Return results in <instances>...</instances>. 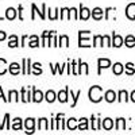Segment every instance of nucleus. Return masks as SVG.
Listing matches in <instances>:
<instances>
[{
  "label": "nucleus",
  "mask_w": 135,
  "mask_h": 135,
  "mask_svg": "<svg viewBox=\"0 0 135 135\" xmlns=\"http://www.w3.org/2000/svg\"><path fill=\"white\" fill-rule=\"evenodd\" d=\"M91 31H80L78 32V46L80 47H91Z\"/></svg>",
  "instance_id": "1"
},
{
  "label": "nucleus",
  "mask_w": 135,
  "mask_h": 135,
  "mask_svg": "<svg viewBox=\"0 0 135 135\" xmlns=\"http://www.w3.org/2000/svg\"><path fill=\"white\" fill-rule=\"evenodd\" d=\"M88 96H89V100H91L92 103H99V101L103 99V89L99 85H95L89 89Z\"/></svg>",
  "instance_id": "2"
},
{
  "label": "nucleus",
  "mask_w": 135,
  "mask_h": 135,
  "mask_svg": "<svg viewBox=\"0 0 135 135\" xmlns=\"http://www.w3.org/2000/svg\"><path fill=\"white\" fill-rule=\"evenodd\" d=\"M89 16H91V9H88L86 7L81 6L80 7V14H78V19H83V20H88Z\"/></svg>",
  "instance_id": "3"
},
{
  "label": "nucleus",
  "mask_w": 135,
  "mask_h": 135,
  "mask_svg": "<svg viewBox=\"0 0 135 135\" xmlns=\"http://www.w3.org/2000/svg\"><path fill=\"white\" fill-rule=\"evenodd\" d=\"M126 15H127L128 19L135 20V3H131V4L127 6V8H126Z\"/></svg>",
  "instance_id": "4"
},
{
  "label": "nucleus",
  "mask_w": 135,
  "mask_h": 135,
  "mask_svg": "<svg viewBox=\"0 0 135 135\" xmlns=\"http://www.w3.org/2000/svg\"><path fill=\"white\" fill-rule=\"evenodd\" d=\"M34 126H35V120L32 118L26 119L25 122V127H26V132H34Z\"/></svg>",
  "instance_id": "5"
},
{
  "label": "nucleus",
  "mask_w": 135,
  "mask_h": 135,
  "mask_svg": "<svg viewBox=\"0 0 135 135\" xmlns=\"http://www.w3.org/2000/svg\"><path fill=\"white\" fill-rule=\"evenodd\" d=\"M103 14H104V11L101 8H99V7L92 9V18L95 20H101V19H103Z\"/></svg>",
  "instance_id": "6"
},
{
  "label": "nucleus",
  "mask_w": 135,
  "mask_h": 135,
  "mask_svg": "<svg viewBox=\"0 0 135 135\" xmlns=\"http://www.w3.org/2000/svg\"><path fill=\"white\" fill-rule=\"evenodd\" d=\"M101 127H103L104 130H107V131L112 130V127H114V120H112L111 118H105L103 122H101Z\"/></svg>",
  "instance_id": "7"
},
{
  "label": "nucleus",
  "mask_w": 135,
  "mask_h": 135,
  "mask_svg": "<svg viewBox=\"0 0 135 135\" xmlns=\"http://www.w3.org/2000/svg\"><path fill=\"white\" fill-rule=\"evenodd\" d=\"M68 93H69V88H65L64 91H60L57 95V99L61 101V103H66L68 101Z\"/></svg>",
  "instance_id": "8"
},
{
  "label": "nucleus",
  "mask_w": 135,
  "mask_h": 135,
  "mask_svg": "<svg viewBox=\"0 0 135 135\" xmlns=\"http://www.w3.org/2000/svg\"><path fill=\"white\" fill-rule=\"evenodd\" d=\"M123 38L120 35H118V34H114L112 35V46H115V47H120L122 45H123Z\"/></svg>",
  "instance_id": "9"
},
{
  "label": "nucleus",
  "mask_w": 135,
  "mask_h": 135,
  "mask_svg": "<svg viewBox=\"0 0 135 135\" xmlns=\"http://www.w3.org/2000/svg\"><path fill=\"white\" fill-rule=\"evenodd\" d=\"M97 64H99V73H100L101 69H105V68H109L111 66V61L107 60V58H99Z\"/></svg>",
  "instance_id": "10"
},
{
  "label": "nucleus",
  "mask_w": 135,
  "mask_h": 135,
  "mask_svg": "<svg viewBox=\"0 0 135 135\" xmlns=\"http://www.w3.org/2000/svg\"><path fill=\"white\" fill-rule=\"evenodd\" d=\"M9 73L12 74V76H18L19 74V72H20V65L19 64H16V62H12L9 65Z\"/></svg>",
  "instance_id": "11"
},
{
  "label": "nucleus",
  "mask_w": 135,
  "mask_h": 135,
  "mask_svg": "<svg viewBox=\"0 0 135 135\" xmlns=\"http://www.w3.org/2000/svg\"><path fill=\"white\" fill-rule=\"evenodd\" d=\"M6 18H7L8 20H14V19L16 18V9L12 8V7L7 8V9H6Z\"/></svg>",
  "instance_id": "12"
},
{
  "label": "nucleus",
  "mask_w": 135,
  "mask_h": 135,
  "mask_svg": "<svg viewBox=\"0 0 135 135\" xmlns=\"http://www.w3.org/2000/svg\"><path fill=\"white\" fill-rule=\"evenodd\" d=\"M104 97H105L107 103H114V101L116 100V93L114 91H107L105 95H104Z\"/></svg>",
  "instance_id": "13"
},
{
  "label": "nucleus",
  "mask_w": 135,
  "mask_h": 135,
  "mask_svg": "<svg viewBox=\"0 0 135 135\" xmlns=\"http://www.w3.org/2000/svg\"><path fill=\"white\" fill-rule=\"evenodd\" d=\"M112 72H114V74L119 76V74H122L123 72H124V68H123V65L120 62H116L114 65V68H112Z\"/></svg>",
  "instance_id": "14"
},
{
  "label": "nucleus",
  "mask_w": 135,
  "mask_h": 135,
  "mask_svg": "<svg viewBox=\"0 0 135 135\" xmlns=\"http://www.w3.org/2000/svg\"><path fill=\"white\" fill-rule=\"evenodd\" d=\"M43 100V93L41 91H37V89H34V93H32V101H35V103H41Z\"/></svg>",
  "instance_id": "15"
},
{
  "label": "nucleus",
  "mask_w": 135,
  "mask_h": 135,
  "mask_svg": "<svg viewBox=\"0 0 135 135\" xmlns=\"http://www.w3.org/2000/svg\"><path fill=\"white\" fill-rule=\"evenodd\" d=\"M78 72L80 74H88V64L81 62V60L78 61Z\"/></svg>",
  "instance_id": "16"
},
{
  "label": "nucleus",
  "mask_w": 135,
  "mask_h": 135,
  "mask_svg": "<svg viewBox=\"0 0 135 135\" xmlns=\"http://www.w3.org/2000/svg\"><path fill=\"white\" fill-rule=\"evenodd\" d=\"M38 128L39 130H47L49 128V123H47L46 118H42V119L38 120Z\"/></svg>",
  "instance_id": "17"
},
{
  "label": "nucleus",
  "mask_w": 135,
  "mask_h": 135,
  "mask_svg": "<svg viewBox=\"0 0 135 135\" xmlns=\"http://www.w3.org/2000/svg\"><path fill=\"white\" fill-rule=\"evenodd\" d=\"M66 127L69 128V130H76V128H78V124H77L76 119H74V118H70V119H68Z\"/></svg>",
  "instance_id": "18"
},
{
  "label": "nucleus",
  "mask_w": 135,
  "mask_h": 135,
  "mask_svg": "<svg viewBox=\"0 0 135 135\" xmlns=\"http://www.w3.org/2000/svg\"><path fill=\"white\" fill-rule=\"evenodd\" d=\"M124 45H126L127 47H134V46H135V37L127 35L126 39H124Z\"/></svg>",
  "instance_id": "19"
},
{
  "label": "nucleus",
  "mask_w": 135,
  "mask_h": 135,
  "mask_svg": "<svg viewBox=\"0 0 135 135\" xmlns=\"http://www.w3.org/2000/svg\"><path fill=\"white\" fill-rule=\"evenodd\" d=\"M11 128H12V130H15V131H18V130H22V119H20V118H16V119H14V122H12V126H11Z\"/></svg>",
  "instance_id": "20"
},
{
  "label": "nucleus",
  "mask_w": 135,
  "mask_h": 135,
  "mask_svg": "<svg viewBox=\"0 0 135 135\" xmlns=\"http://www.w3.org/2000/svg\"><path fill=\"white\" fill-rule=\"evenodd\" d=\"M8 46H9L11 49H12V47H16V46H19V41H18V37H16V35H11V37H9Z\"/></svg>",
  "instance_id": "21"
},
{
  "label": "nucleus",
  "mask_w": 135,
  "mask_h": 135,
  "mask_svg": "<svg viewBox=\"0 0 135 135\" xmlns=\"http://www.w3.org/2000/svg\"><path fill=\"white\" fill-rule=\"evenodd\" d=\"M30 47H38L39 46V39L37 35H31L30 37V43H28Z\"/></svg>",
  "instance_id": "22"
},
{
  "label": "nucleus",
  "mask_w": 135,
  "mask_h": 135,
  "mask_svg": "<svg viewBox=\"0 0 135 135\" xmlns=\"http://www.w3.org/2000/svg\"><path fill=\"white\" fill-rule=\"evenodd\" d=\"M30 62H31V61H30L28 58H25V60H23V74H26V76L30 74V72H31V70H30Z\"/></svg>",
  "instance_id": "23"
},
{
  "label": "nucleus",
  "mask_w": 135,
  "mask_h": 135,
  "mask_svg": "<svg viewBox=\"0 0 135 135\" xmlns=\"http://www.w3.org/2000/svg\"><path fill=\"white\" fill-rule=\"evenodd\" d=\"M78 130H88V119L85 118H81L78 120Z\"/></svg>",
  "instance_id": "24"
},
{
  "label": "nucleus",
  "mask_w": 135,
  "mask_h": 135,
  "mask_svg": "<svg viewBox=\"0 0 135 135\" xmlns=\"http://www.w3.org/2000/svg\"><path fill=\"white\" fill-rule=\"evenodd\" d=\"M32 99H30V93L26 91V88H22V101L23 103H28Z\"/></svg>",
  "instance_id": "25"
},
{
  "label": "nucleus",
  "mask_w": 135,
  "mask_h": 135,
  "mask_svg": "<svg viewBox=\"0 0 135 135\" xmlns=\"http://www.w3.org/2000/svg\"><path fill=\"white\" fill-rule=\"evenodd\" d=\"M126 128V120L123 119V118H119L116 120V130L122 131V130H124Z\"/></svg>",
  "instance_id": "26"
},
{
  "label": "nucleus",
  "mask_w": 135,
  "mask_h": 135,
  "mask_svg": "<svg viewBox=\"0 0 135 135\" xmlns=\"http://www.w3.org/2000/svg\"><path fill=\"white\" fill-rule=\"evenodd\" d=\"M19 100V93L16 91H9L8 93V103L9 101H18Z\"/></svg>",
  "instance_id": "27"
},
{
  "label": "nucleus",
  "mask_w": 135,
  "mask_h": 135,
  "mask_svg": "<svg viewBox=\"0 0 135 135\" xmlns=\"http://www.w3.org/2000/svg\"><path fill=\"white\" fill-rule=\"evenodd\" d=\"M45 99H46L47 103H53V101L57 99V97H55V93H54L53 91H47L46 95H45Z\"/></svg>",
  "instance_id": "28"
},
{
  "label": "nucleus",
  "mask_w": 135,
  "mask_h": 135,
  "mask_svg": "<svg viewBox=\"0 0 135 135\" xmlns=\"http://www.w3.org/2000/svg\"><path fill=\"white\" fill-rule=\"evenodd\" d=\"M103 35H95L93 37V46H103Z\"/></svg>",
  "instance_id": "29"
},
{
  "label": "nucleus",
  "mask_w": 135,
  "mask_h": 135,
  "mask_svg": "<svg viewBox=\"0 0 135 135\" xmlns=\"http://www.w3.org/2000/svg\"><path fill=\"white\" fill-rule=\"evenodd\" d=\"M7 72V61L4 58H0V76Z\"/></svg>",
  "instance_id": "30"
},
{
  "label": "nucleus",
  "mask_w": 135,
  "mask_h": 135,
  "mask_svg": "<svg viewBox=\"0 0 135 135\" xmlns=\"http://www.w3.org/2000/svg\"><path fill=\"white\" fill-rule=\"evenodd\" d=\"M92 119V128L93 130H100V127H101V120L100 119H96V118H91Z\"/></svg>",
  "instance_id": "31"
},
{
  "label": "nucleus",
  "mask_w": 135,
  "mask_h": 135,
  "mask_svg": "<svg viewBox=\"0 0 135 135\" xmlns=\"http://www.w3.org/2000/svg\"><path fill=\"white\" fill-rule=\"evenodd\" d=\"M60 46H65V47H68L69 46V38H68L66 35H61L60 37Z\"/></svg>",
  "instance_id": "32"
},
{
  "label": "nucleus",
  "mask_w": 135,
  "mask_h": 135,
  "mask_svg": "<svg viewBox=\"0 0 135 135\" xmlns=\"http://www.w3.org/2000/svg\"><path fill=\"white\" fill-rule=\"evenodd\" d=\"M126 73H127L128 76H131V74L135 73V68H134V64H132V62L126 64Z\"/></svg>",
  "instance_id": "33"
},
{
  "label": "nucleus",
  "mask_w": 135,
  "mask_h": 135,
  "mask_svg": "<svg viewBox=\"0 0 135 135\" xmlns=\"http://www.w3.org/2000/svg\"><path fill=\"white\" fill-rule=\"evenodd\" d=\"M118 100L120 101V103H123V101H127V100H128V93H127L126 91H120Z\"/></svg>",
  "instance_id": "34"
},
{
  "label": "nucleus",
  "mask_w": 135,
  "mask_h": 135,
  "mask_svg": "<svg viewBox=\"0 0 135 135\" xmlns=\"http://www.w3.org/2000/svg\"><path fill=\"white\" fill-rule=\"evenodd\" d=\"M70 19H74V20H76V19H78L77 9H76V8H73V7L69 9V20H70Z\"/></svg>",
  "instance_id": "35"
},
{
  "label": "nucleus",
  "mask_w": 135,
  "mask_h": 135,
  "mask_svg": "<svg viewBox=\"0 0 135 135\" xmlns=\"http://www.w3.org/2000/svg\"><path fill=\"white\" fill-rule=\"evenodd\" d=\"M60 18H61L62 20L69 19V8H62V9H61V15H60Z\"/></svg>",
  "instance_id": "36"
},
{
  "label": "nucleus",
  "mask_w": 135,
  "mask_h": 135,
  "mask_svg": "<svg viewBox=\"0 0 135 135\" xmlns=\"http://www.w3.org/2000/svg\"><path fill=\"white\" fill-rule=\"evenodd\" d=\"M32 68H34V74H35V76L42 74V69H41V64L39 62H35L32 65Z\"/></svg>",
  "instance_id": "37"
},
{
  "label": "nucleus",
  "mask_w": 135,
  "mask_h": 135,
  "mask_svg": "<svg viewBox=\"0 0 135 135\" xmlns=\"http://www.w3.org/2000/svg\"><path fill=\"white\" fill-rule=\"evenodd\" d=\"M80 95H81V91H78L76 95H73V92L70 91V97L73 99V103H72V107H76V103H77V100H78V97H80Z\"/></svg>",
  "instance_id": "38"
},
{
  "label": "nucleus",
  "mask_w": 135,
  "mask_h": 135,
  "mask_svg": "<svg viewBox=\"0 0 135 135\" xmlns=\"http://www.w3.org/2000/svg\"><path fill=\"white\" fill-rule=\"evenodd\" d=\"M50 46H58V43H57V37H55V31L51 34V37H50Z\"/></svg>",
  "instance_id": "39"
},
{
  "label": "nucleus",
  "mask_w": 135,
  "mask_h": 135,
  "mask_svg": "<svg viewBox=\"0 0 135 135\" xmlns=\"http://www.w3.org/2000/svg\"><path fill=\"white\" fill-rule=\"evenodd\" d=\"M57 11H58V9H49V18H50L51 20L57 19Z\"/></svg>",
  "instance_id": "40"
},
{
  "label": "nucleus",
  "mask_w": 135,
  "mask_h": 135,
  "mask_svg": "<svg viewBox=\"0 0 135 135\" xmlns=\"http://www.w3.org/2000/svg\"><path fill=\"white\" fill-rule=\"evenodd\" d=\"M77 66H78L77 62L73 61V62H72V73H73V74H80V72H78V69H77Z\"/></svg>",
  "instance_id": "41"
},
{
  "label": "nucleus",
  "mask_w": 135,
  "mask_h": 135,
  "mask_svg": "<svg viewBox=\"0 0 135 135\" xmlns=\"http://www.w3.org/2000/svg\"><path fill=\"white\" fill-rule=\"evenodd\" d=\"M4 126H6L7 128H9V115H8V114H6L4 120H3V128H4Z\"/></svg>",
  "instance_id": "42"
},
{
  "label": "nucleus",
  "mask_w": 135,
  "mask_h": 135,
  "mask_svg": "<svg viewBox=\"0 0 135 135\" xmlns=\"http://www.w3.org/2000/svg\"><path fill=\"white\" fill-rule=\"evenodd\" d=\"M103 41H104L105 46H112V42H111V39H109L108 35H103Z\"/></svg>",
  "instance_id": "43"
},
{
  "label": "nucleus",
  "mask_w": 135,
  "mask_h": 135,
  "mask_svg": "<svg viewBox=\"0 0 135 135\" xmlns=\"http://www.w3.org/2000/svg\"><path fill=\"white\" fill-rule=\"evenodd\" d=\"M115 11V8H112V7H108L107 9H105V19H109V15L112 14Z\"/></svg>",
  "instance_id": "44"
},
{
  "label": "nucleus",
  "mask_w": 135,
  "mask_h": 135,
  "mask_svg": "<svg viewBox=\"0 0 135 135\" xmlns=\"http://www.w3.org/2000/svg\"><path fill=\"white\" fill-rule=\"evenodd\" d=\"M0 99H3L4 101H7V103H8V99H6V96L3 95V89H2V86H0Z\"/></svg>",
  "instance_id": "45"
},
{
  "label": "nucleus",
  "mask_w": 135,
  "mask_h": 135,
  "mask_svg": "<svg viewBox=\"0 0 135 135\" xmlns=\"http://www.w3.org/2000/svg\"><path fill=\"white\" fill-rule=\"evenodd\" d=\"M7 38V34L4 31H0V41H4Z\"/></svg>",
  "instance_id": "46"
},
{
  "label": "nucleus",
  "mask_w": 135,
  "mask_h": 135,
  "mask_svg": "<svg viewBox=\"0 0 135 135\" xmlns=\"http://www.w3.org/2000/svg\"><path fill=\"white\" fill-rule=\"evenodd\" d=\"M26 42H27V35H25L23 38H22V43H20V45H22V46H25Z\"/></svg>",
  "instance_id": "47"
},
{
  "label": "nucleus",
  "mask_w": 135,
  "mask_h": 135,
  "mask_svg": "<svg viewBox=\"0 0 135 135\" xmlns=\"http://www.w3.org/2000/svg\"><path fill=\"white\" fill-rule=\"evenodd\" d=\"M130 97H131V101H134V103H135V91L131 92V96Z\"/></svg>",
  "instance_id": "48"
},
{
  "label": "nucleus",
  "mask_w": 135,
  "mask_h": 135,
  "mask_svg": "<svg viewBox=\"0 0 135 135\" xmlns=\"http://www.w3.org/2000/svg\"><path fill=\"white\" fill-rule=\"evenodd\" d=\"M0 130H3V124H0Z\"/></svg>",
  "instance_id": "49"
}]
</instances>
